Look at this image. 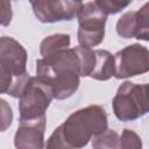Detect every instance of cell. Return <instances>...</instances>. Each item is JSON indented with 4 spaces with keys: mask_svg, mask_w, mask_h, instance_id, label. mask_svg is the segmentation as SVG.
<instances>
[{
    "mask_svg": "<svg viewBox=\"0 0 149 149\" xmlns=\"http://www.w3.org/2000/svg\"><path fill=\"white\" fill-rule=\"evenodd\" d=\"M97 5L106 13V15H111V14H116L119 12H121L123 8H126L127 6H129L130 2H121V1H107V0H99L95 1Z\"/></svg>",
    "mask_w": 149,
    "mask_h": 149,
    "instance_id": "obj_18",
    "label": "cell"
},
{
    "mask_svg": "<svg viewBox=\"0 0 149 149\" xmlns=\"http://www.w3.org/2000/svg\"><path fill=\"white\" fill-rule=\"evenodd\" d=\"M107 114L102 106L90 105L68 116L61 125L64 139L73 149L84 148L88 141L107 129Z\"/></svg>",
    "mask_w": 149,
    "mask_h": 149,
    "instance_id": "obj_3",
    "label": "cell"
},
{
    "mask_svg": "<svg viewBox=\"0 0 149 149\" xmlns=\"http://www.w3.org/2000/svg\"><path fill=\"white\" fill-rule=\"evenodd\" d=\"M78 61H79V76L80 77H90L95 64V55L94 50L76 47L74 48Z\"/></svg>",
    "mask_w": 149,
    "mask_h": 149,
    "instance_id": "obj_13",
    "label": "cell"
},
{
    "mask_svg": "<svg viewBox=\"0 0 149 149\" xmlns=\"http://www.w3.org/2000/svg\"><path fill=\"white\" fill-rule=\"evenodd\" d=\"M27 51L15 38L0 37V65L12 73L13 77L23 76L27 69Z\"/></svg>",
    "mask_w": 149,
    "mask_h": 149,
    "instance_id": "obj_9",
    "label": "cell"
},
{
    "mask_svg": "<svg viewBox=\"0 0 149 149\" xmlns=\"http://www.w3.org/2000/svg\"><path fill=\"white\" fill-rule=\"evenodd\" d=\"M81 1H31L33 12L38 21L43 23H54L58 21H71L77 16Z\"/></svg>",
    "mask_w": 149,
    "mask_h": 149,
    "instance_id": "obj_7",
    "label": "cell"
},
{
    "mask_svg": "<svg viewBox=\"0 0 149 149\" xmlns=\"http://www.w3.org/2000/svg\"><path fill=\"white\" fill-rule=\"evenodd\" d=\"M120 149H142L141 137L132 129H123L121 137L119 139Z\"/></svg>",
    "mask_w": 149,
    "mask_h": 149,
    "instance_id": "obj_15",
    "label": "cell"
},
{
    "mask_svg": "<svg viewBox=\"0 0 149 149\" xmlns=\"http://www.w3.org/2000/svg\"><path fill=\"white\" fill-rule=\"evenodd\" d=\"M119 134L113 129H106L105 132L93 136L92 148L93 149H120Z\"/></svg>",
    "mask_w": 149,
    "mask_h": 149,
    "instance_id": "obj_14",
    "label": "cell"
},
{
    "mask_svg": "<svg viewBox=\"0 0 149 149\" xmlns=\"http://www.w3.org/2000/svg\"><path fill=\"white\" fill-rule=\"evenodd\" d=\"M78 17V43L81 48L91 49L104 41L106 13L97 5L95 1L83 2L77 13Z\"/></svg>",
    "mask_w": 149,
    "mask_h": 149,
    "instance_id": "obj_5",
    "label": "cell"
},
{
    "mask_svg": "<svg viewBox=\"0 0 149 149\" xmlns=\"http://www.w3.org/2000/svg\"><path fill=\"white\" fill-rule=\"evenodd\" d=\"M13 76L9 71H7L3 66L0 65V94H7L12 84H13Z\"/></svg>",
    "mask_w": 149,
    "mask_h": 149,
    "instance_id": "obj_20",
    "label": "cell"
},
{
    "mask_svg": "<svg viewBox=\"0 0 149 149\" xmlns=\"http://www.w3.org/2000/svg\"><path fill=\"white\" fill-rule=\"evenodd\" d=\"M36 76L51 88L54 98H70L79 87V61L74 48H68L36 61Z\"/></svg>",
    "mask_w": 149,
    "mask_h": 149,
    "instance_id": "obj_1",
    "label": "cell"
},
{
    "mask_svg": "<svg viewBox=\"0 0 149 149\" xmlns=\"http://www.w3.org/2000/svg\"><path fill=\"white\" fill-rule=\"evenodd\" d=\"M94 55H95V64L90 77L95 80H102V81L114 77V72H115L114 55H112L108 50H104V49L94 50Z\"/></svg>",
    "mask_w": 149,
    "mask_h": 149,
    "instance_id": "obj_11",
    "label": "cell"
},
{
    "mask_svg": "<svg viewBox=\"0 0 149 149\" xmlns=\"http://www.w3.org/2000/svg\"><path fill=\"white\" fill-rule=\"evenodd\" d=\"M7 94L19 98L20 120L44 116L47 108L54 99L52 88L37 76L31 77L28 73L16 77Z\"/></svg>",
    "mask_w": 149,
    "mask_h": 149,
    "instance_id": "obj_2",
    "label": "cell"
},
{
    "mask_svg": "<svg viewBox=\"0 0 149 149\" xmlns=\"http://www.w3.org/2000/svg\"><path fill=\"white\" fill-rule=\"evenodd\" d=\"M47 118L41 116L31 120H20L14 135L16 149H44V130Z\"/></svg>",
    "mask_w": 149,
    "mask_h": 149,
    "instance_id": "obj_10",
    "label": "cell"
},
{
    "mask_svg": "<svg viewBox=\"0 0 149 149\" xmlns=\"http://www.w3.org/2000/svg\"><path fill=\"white\" fill-rule=\"evenodd\" d=\"M148 49L139 43L127 45L114 55L116 79H125L137 74H143L149 70Z\"/></svg>",
    "mask_w": 149,
    "mask_h": 149,
    "instance_id": "obj_6",
    "label": "cell"
},
{
    "mask_svg": "<svg viewBox=\"0 0 149 149\" xmlns=\"http://www.w3.org/2000/svg\"><path fill=\"white\" fill-rule=\"evenodd\" d=\"M148 84H134L132 81L122 83L115 97L113 98V112L115 116L123 122L134 121L148 113Z\"/></svg>",
    "mask_w": 149,
    "mask_h": 149,
    "instance_id": "obj_4",
    "label": "cell"
},
{
    "mask_svg": "<svg viewBox=\"0 0 149 149\" xmlns=\"http://www.w3.org/2000/svg\"><path fill=\"white\" fill-rule=\"evenodd\" d=\"M44 148L45 149H73L64 139L61 126H58L49 136V139L47 140V143L44 144Z\"/></svg>",
    "mask_w": 149,
    "mask_h": 149,
    "instance_id": "obj_16",
    "label": "cell"
},
{
    "mask_svg": "<svg viewBox=\"0 0 149 149\" xmlns=\"http://www.w3.org/2000/svg\"><path fill=\"white\" fill-rule=\"evenodd\" d=\"M70 48L69 34H54L45 37L40 44V54L42 58L49 57L56 52Z\"/></svg>",
    "mask_w": 149,
    "mask_h": 149,
    "instance_id": "obj_12",
    "label": "cell"
},
{
    "mask_svg": "<svg viewBox=\"0 0 149 149\" xmlns=\"http://www.w3.org/2000/svg\"><path fill=\"white\" fill-rule=\"evenodd\" d=\"M116 33L123 38L149 40V3L137 10L126 12L116 22Z\"/></svg>",
    "mask_w": 149,
    "mask_h": 149,
    "instance_id": "obj_8",
    "label": "cell"
},
{
    "mask_svg": "<svg viewBox=\"0 0 149 149\" xmlns=\"http://www.w3.org/2000/svg\"><path fill=\"white\" fill-rule=\"evenodd\" d=\"M13 118L14 114L9 102L0 98V133L6 132L12 126Z\"/></svg>",
    "mask_w": 149,
    "mask_h": 149,
    "instance_id": "obj_17",
    "label": "cell"
},
{
    "mask_svg": "<svg viewBox=\"0 0 149 149\" xmlns=\"http://www.w3.org/2000/svg\"><path fill=\"white\" fill-rule=\"evenodd\" d=\"M13 10L12 3L6 0H0V26L7 27L12 22Z\"/></svg>",
    "mask_w": 149,
    "mask_h": 149,
    "instance_id": "obj_19",
    "label": "cell"
}]
</instances>
